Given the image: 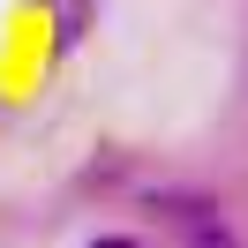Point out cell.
I'll list each match as a JSON object with an SVG mask.
<instances>
[{
    "label": "cell",
    "instance_id": "6da1fadb",
    "mask_svg": "<svg viewBox=\"0 0 248 248\" xmlns=\"http://www.w3.org/2000/svg\"><path fill=\"white\" fill-rule=\"evenodd\" d=\"M188 233H196V248H233V233L218 226V218L203 211V203H188Z\"/></svg>",
    "mask_w": 248,
    "mask_h": 248
},
{
    "label": "cell",
    "instance_id": "7a4b0ae2",
    "mask_svg": "<svg viewBox=\"0 0 248 248\" xmlns=\"http://www.w3.org/2000/svg\"><path fill=\"white\" fill-rule=\"evenodd\" d=\"M91 248H143V241H128V233H106V241H91Z\"/></svg>",
    "mask_w": 248,
    "mask_h": 248
}]
</instances>
